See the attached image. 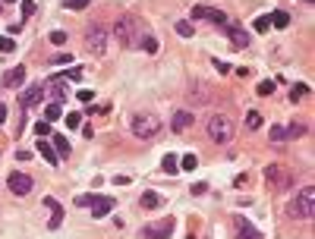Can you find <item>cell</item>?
I'll return each instance as SVG.
<instances>
[{"label":"cell","instance_id":"cell-10","mask_svg":"<svg viewBox=\"0 0 315 239\" xmlns=\"http://www.w3.org/2000/svg\"><path fill=\"white\" fill-rule=\"evenodd\" d=\"M192 19H208L215 22V26H224L227 16L221 13V10H212V7H192Z\"/></svg>","mask_w":315,"mask_h":239},{"label":"cell","instance_id":"cell-7","mask_svg":"<svg viewBox=\"0 0 315 239\" xmlns=\"http://www.w3.org/2000/svg\"><path fill=\"white\" fill-rule=\"evenodd\" d=\"M85 44H88L91 54H104V51H108V29H104V26H91L85 32Z\"/></svg>","mask_w":315,"mask_h":239},{"label":"cell","instance_id":"cell-37","mask_svg":"<svg viewBox=\"0 0 315 239\" xmlns=\"http://www.w3.org/2000/svg\"><path fill=\"white\" fill-rule=\"evenodd\" d=\"M63 79H69V82H79V79H82V69H66V73H63Z\"/></svg>","mask_w":315,"mask_h":239},{"label":"cell","instance_id":"cell-23","mask_svg":"<svg viewBox=\"0 0 315 239\" xmlns=\"http://www.w3.org/2000/svg\"><path fill=\"white\" fill-rule=\"evenodd\" d=\"M268 139H271L274 145H281V142H287V126H271V133H268Z\"/></svg>","mask_w":315,"mask_h":239},{"label":"cell","instance_id":"cell-6","mask_svg":"<svg viewBox=\"0 0 315 239\" xmlns=\"http://www.w3.org/2000/svg\"><path fill=\"white\" fill-rule=\"evenodd\" d=\"M265 183L271 189H287L290 183H293V173H290L287 167H281V164H271V167H265Z\"/></svg>","mask_w":315,"mask_h":239},{"label":"cell","instance_id":"cell-30","mask_svg":"<svg viewBox=\"0 0 315 239\" xmlns=\"http://www.w3.org/2000/svg\"><path fill=\"white\" fill-rule=\"evenodd\" d=\"M177 35H183V38H189V35H192V22L180 19V22H177Z\"/></svg>","mask_w":315,"mask_h":239},{"label":"cell","instance_id":"cell-40","mask_svg":"<svg viewBox=\"0 0 315 239\" xmlns=\"http://www.w3.org/2000/svg\"><path fill=\"white\" fill-rule=\"evenodd\" d=\"M76 98H79V101H85V104H88L91 98H95V91H88V88H82V91H79V94H76Z\"/></svg>","mask_w":315,"mask_h":239},{"label":"cell","instance_id":"cell-8","mask_svg":"<svg viewBox=\"0 0 315 239\" xmlns=\"http://www.w3.org/2000/svg\"><path fill=\"white\" fill-rule=\"evenodd\" d=\"M227 32V38H230V44L237 47V51H243V47H249L252 44V38H249V32L243 29V26H237V22H224V26H221Z\"/></svg>","mask_w":315,"mask_h":239},{"label":"cell","instance_id":"cell-1","mask_svg":"<svg viewBox=\"0 0 315 239\" xmlns=\"http://www.w3.org/2000/svg\"><path fill=\"white\" fill-rule=\"evenodd\" d=\"M117 38H120V44L126 47H142L145 41V26H142V19L139 16H123V19H117Z\"/></svg>","mask_w":315,"mask_h":239},{"label":"cell","instance_id":"cell-43","mask_svg":"<svg viewBox=\"0 0 315 239\" xmlns=\"http://www.w3.org/2000/svg\"><path fill=\"white\" fill-rule=\"evenodd\" d=\"M215 69H221V73H230V66L224 63V60H215Z\"/></svg>","mask_w":315,"mask_h":239},{"label":"cell","instance_id":"cell-9","mask_svg":"<svg viewBox=\"0 0 315 239\" xmlns=\"http://www.w3.org/2000/svg\"><path fill=\"white\" fill-rule=\"evenodd\" d=\"M7 186H10V192L13 195H29L32 192V176H26V173H10V179H7Z\"/></svg>","mask_w":315,"mask_h":239},{"label":"cell","instance_id":"cell-24","mask_svg":"<svg viewBox=\"0 0 315 239\" xmlns=\"http://www.w3.org/2000/svg\"><path fill=\"white\" fill-rule=\"evenodd\" d=\"M60 113H63V107L60 104H48V107H44V116H48V123H51V120H60Z\"/></svg>","mask_w":315,"mask_h":239},{"label":"cell","instance_id":"cell-44","mask_svg":"<svg viewBox=\"0 0 315 239\" xmlns=\"http://www.w3.org/2000/svg\"><path fill=\"white\" fill-rule=\"evenodd\" d=\"M91 198H95V195H79V198H76V205H91Z\"/></svg>","mask_w":315,"mask_h":239},{"label":"cell","instance_id":"cell-42","mask_svg":"<svg viewBox=\"0 0 315 239\" xmlns=\"http://www.w3.org/2000/svg\"><path fill=\"white\" fill-rule=\"evenodd\" d=\"M69 60H73V57H69V54H57V57L51 60V63H69Z\"/></svg>","mask_w":315,"mask_h":239},{"label":"cell","instance_id":"cell-46","mask_svg":"<svg viewBox=\"0 0 315 239\" xmlns=\"http://www.w3.org/2000/svg\"><path fill=\"white\" fill-rule=\"evenodd\" d=\"M0 4H13V0H0Z\"/></svg>","mask_w":315,"mask_h":239},{"label":"cell","instance_id":"cell-26","mask_svg":"<svg viewBox=\"0 0 315 239\" xmlns=\"http://www.w3.org/2000/svg\"><path fill=\"white\" fill-rule=\"evenodd\" d=\"M246 126H249V129H259V126H262V113H259V110H249V113H246Z\"/></svg>","mask_w":315,"mask_h":239},{"label":"cell","instance_id":"cell-45","mask_svg":"<svg viewBox=\"0 0 315 239\" xmlns=\"http://www.w3.org/2000/svg\"><path fill=\"white\" fill-rule=\"evenodd\" d=\"M4 120H7V107L0 104V123H4Z\"/></svg>","mask_w":315,"mask_h":239},{"label":"cell","instance_id":"cell-27","mask_svg":"<svg viewBox=\"0 0 315 239\" xmlns=\"http://www.w3.org/2000/svg\"><path fill=\"white\" fill-rule=\"evenodd\" d=\"M195 164H199V158H195V154H183V158H180V167H183V170H195Z\"/></svg>","mask_w":315,"mask_h":239},{"label":"cell","instance_id":"cell-11","mask_svg":"<svg viewBox=\"0 0 315 239\" xmlns=\"http://www.w3.org/2000/svg\"><path fill=\"white\" fill-rule=\"evenodd\" d=\"M114 205H117V201H114L111 195H101V198L95 195V198H91V205H88V208H91V214H95V220H101L104 214H111V211H114Z\"/></svg>","mask_w":315,"mask_h":239},{"label":"cell","instance_id":"cell-14","mask_svg":"<svg viewBox=\"0 0 315 239\" xmlns=\"http://www.w3.org/2000/svg\"><path fill=\"white\" fill-rule=\"evenodd\" d=\"M233 223H237V239H262V233L255 230V226H252L246 217H237Z\"/></svg>","mask_w":315,"mask_h":239},{"label":"cell","instance_id":"cell-28","mask_svg":"<svg viewBox=\"0 0 315 239\" xmlns=\"http://www.w3.org/2000/svg\"><path fill=\"white\" fill-rule=\"evenodd\" d=\"M63 120H66V126H69V129H79V126H82V113H66Z\"/></svg>","mask_w":315,"mask_h":239},{"label":"cell","instance_id":"cell-21","mask_svg":"<svg viewBox=\"0 0 315 239\" xmlns=\"http://www.w3.org/2000/svg\"><path fill=\"white\" fill-rule=\"evenodd\" d=\"M164 205V195H158V192H145L142 195V208H161Z\"/></svg>","mask_w":315,"mask_h":239},{"label":"cell","instance_id":"cell-38","mask_svg":"<svg viewBox=\"0 0 315 239\" xmlns=\"http://www.w3.org/2000/svg\"><path fill=\"white\" fill-rule=\"evenodd\" d=\"M51 44H66V35L63 32H51Z\"/></svg>","mask_w":315,"mask_h":239},{"label":"cell","instance_id":"cell-15","mask_svg":"<svg viewBox=\"0 0 315 239\" xmlns=\"http://www.w3.org/2000/svg\"><path fill=\"white\" fill-rule=\"evenodd\" d=\"M44 205L51 208V220H48V226H51V230H60V223H63V208L57 205L54 198H44Z\"/></svg>","mask_w":315,"mask_h":239},{"label":"cell","instance_id":"cell-4","mask_svg":"<svg viewBox=\"0 0 315 239\" xmlns=\"http://www.w3.org/2000/svg\"><path fill=\"white\" fill-rule=\"evenodd\" d=\"M161 133V120L151 113H136L133 116V136L136 139H155Z\"/></svg>","mask_w":315,"mask_h":239},{"label":"cell","instance_id":"cell-39","mask_svg":"<svg viewBox=\"0 0 315 239\" xmlns=\"http://www.w3.org/2000/svg\"><path fill=\"white\" fill-rule=\"evenodd\" d=\"M35 13V4L32 0H22V16H32Z\"/></svg>","mask_w":315,"mask_h":239},{"label":"cell","instance_id":"cell-17","mask_svg":"<svg viewBox=\"0 0 315 239\" xmlns=\"http://www.w3.org/2000/svg\"><path fill=\"white\" fill-rule=\"evenodd\" d=\"M38 154H41V158L44 161H48V164H60V158H57V151H54V145H51V142H38Z\"/></svg>","mask_w":315,"mask_h":239},{"label":"cell","instance_id":"cell-12","mask_svg":"<svg viewBox=\"0 0 315 239\" xmlns=\"http://www.w3.org/2000/svg\"><path fill=\"white\" fill-rule=\"evenodd\" d=\"M44 98V82H35V85L26 88V94H22V107H35V104H41Z\"/></svg>","mask_w":315,"mask_h":239},{"label":"cell","instance_id":"cell-3","mask_svg":"<svg viewBox=\"0 0 315 239\" xmlns=\"http://www.w3.org/2000/svg\"><path fill=\"white\" fill-rule=\"evenodd\" d=\"M208 139L218 142V145H227V142L233 139L230 116H224V113H212V116H208Z\"/></svg>","mask_w":315,"mask_h":239},{"label":"cell","instance_id":"cell-29","mask_svg":"<svg viewBox=\"0 0 315 239\" xmlns=\"http://www.w3.org/2000/svg\"><path fill=\"white\" fill-rule=\"evenodd\" d=\"M268 29H271V19H268V16H259V19H255V32H259V35H265Z\"/></svg>","mask_w":315,"mask_h":239},{"label":"cell","instance_id":"cell-41","mask_svg":"<svg viewBox=\"0 0 315 239\" xmlns=\"http://www.w3.org/2000/svg\"><path fill=\"white\" fill-rule=\"evenodd\" d=\"M202 192H208V183H195L192 186V195H202Z\"/></svg>","mask_w":315,"mask_h":239},{"label":"cell","instance_id":"cell-33","mask_svg":"<svg viewBox=\"0 0 315 239\" xmlns=\"http://www.w3.org/2000/svg\"><path fill=\"white\" fill-rule=\"evenodd\" d=\"M13 38H10V35H4V38H0V54H10V51H13Z\"/></svg>","mask_w":315,"mask_h":239},{"label":"cell","instance_id":"cell-19","mask_svg":"<svg viewBox=\"0 0 315 239\" xmlns=\"http://www.w3.org/2000/svg\"><path fill=\"white\" fill-rule=\"evenodd\" d=\"M51 88H54V101L63 104V101H66V85H63V79H51Z\"/></svg>","mask_w":315,"mask_h":239},{"label":"cell","instance_id":"cell-31","mask_svg":"<svg viewBox=\"0 0 315 239\" xmlns=\"http://www.w3.org/2000/svg\"><path fill=\"white\" fill-rule=\"evenodd\" d=\"M302 133H306V126H302V123H293V126H287V139H299Z\"/></svg>","mask_w":315,"mask_h":239},{"label":"cell","instance_id":"cell-2","mask_svg":"<svg viewBox=\"0 0 315 239\" xmlns=\"http://www.w3.org/2000/svg\"><path fill=\"white\" fill-rule=\"evenodd\" d=\"M293 217L299 220H312V214H315V189L306 186V189H299V192L290 198V208H287Z\"/></svg>","mask_w":315,"mask_h":239},{"label":"cell","instance_id":"cell-13","mask_svg":"<svg viewBox=\"0 0 315 239\" xmlns=\"http://www.w3.org/2000/svg\"><path fill=\"white\" fill-rule=\"evenodd\" d=\"M192 113L189 110H177V113H173V120H170V129H173V133H186V129H189L192 126Z\"/></svg>","mask_w":315,"mask_h":239},{"label":"cell","instance_id":"cell-5","mask_svg":"<svg viewBox=\"0 0 315 239\" xmlns=\"http://www.w3.org/2000/svg\"><path fill=\"white\" fill-rule=\"evenodd\" d=\"M173 230H177V220L173 217H164V220H155V223H148L139 230V236L142 239H167Z\"/></svg>","mask_w":315,"mask_h":239},{"label":"cell","instance_id":"cell-32","mask_svg":"<svg viewBox=\"0 0 315 239\" xmlns=\"http://www.w3.org/2000/svg\"><path fill=\"white\" fill-rule=\"evenodd\" d=\"M259 94H262V98H268V94H274V82H271V79L259 82Z\"/></svg>","mask_w":315,"mask_h":239},{"label":"cell","instance_id":"cell-20","mask_svg":"<svg viewBox=\"0 0 315 239\" xmlns=\"http://www.w3.org/2000/svg\"><path fill=\"white\" fill-rule=\"evenodd\" d=\"M51 145H54V151H57V158H66V154H69V142H66V136H54Z\"/></svg>","mask_w":315,"mask_h":239},{"label":"cell","instance_id":"cell-48","mask_svg":"<svg viewBox=\"0 0 315 239\" xmlns=\"http://www.w3.org/2000/svg\"><path fill=\"white\" fill-rule=\"evenodd\" d=\"M0 7H4V4H0Z\"/></svg>","mask_w":315,"mask_h":239},{"label":"cell","instance_id":"cell-25","mask_svg":"<svg viewBox=\"0 0 315 239\" xmlns=\"http://www.w3.org/2000/svg\"><path fill=\"white\" fill-rule=\"evenodd\" d=\"M306 94H309V85H293V88H290V101H299V98H306Z\"/></svg>","mask_w":315,"mask_h":239},{"label":"cell","instance_id":"cell-36","mask_svg":"<svg viewBox=\"0 0 315 239\" xmlns=\"http://www.w3.org/2000/svg\"><path fill=\"white\" fill-rule=\"evenodd\" d=\"M35 133H38V136L44 139V136L51 133V123H48V120H41V123H35Z\"/></svg>","mask_w":315,"mask_h":239},{"label":"cell","instance_id":"cell-35","mask_svg":"<svg viewBox=\"0 0 315 239\" xmlns=\"http://www.w3.org/2000/svg\"><path fill=\"white\" fill-rule=\"evenodd\" d=\"M142 47H145V51H148V54H158V41H155V38H151V35H145V41H142Z\"/></svg>","mask_w":315,"mask_h":239},{"label":"cell","instance_id":"cell-18","mask_svg":"<svg viewBox=\"0 0 315 239\" xmlns=\"http://www.w3.org/2000/svg\"><path fill=\"white\" fill-rule=\"evenodd\" d=\"M268 19H271V26H274V29H287V26H290V16L284 13V10H274V13L268 16Z\"/></svg>","mask_w":315,"mask_h":239},{"label":"cell","instance_id":"cell-22","mask_svg":"<svg viewBox=\"0 0 315 239\" xmlns=\"http://www.w3.org/2000/svg\"><path fill=\"white\" fill-rule=\"evenodd\" d=\"M161 170H164V173H170V176H173V173H180V161L173 158V154H167V158L161 161Z\"/></svg>","mask_w":315,"mask_h":239},{"label":"cell","instance_id":"cell-16","mask_svg":"<svg viewBox=\"0 0 315 239\" xmlns=\"http://www.w3.org/2000/svg\"><path fill=\"white\" fill-rule=\"evenodd\" d=\"M22 82H26V66H13V69L4 76V85H10V88L22 85Z\"/></svg>","mask_w":315,"mask_h":239},{"label":"cell","instance_id":"cell-47","mask_svg":"<svg viewBox=\"0 0 315 239\" xmlns=\"http://www.w3.org/2000/svg\"><path fill=\"white\" fill-rule=\"evenodd\" d=\"M306 4H312V0H306Z\"/></svg>","mask_w":315,"mask_h":239},{"label":"cell","instance_id":"cell-34","mask_svg":"<svg viewBox=\"0 0 315 239\" xmlns=\"http://www.w3.org/2000/svg\"><path fill=\"white\" fill-rule=\"evenodd\" d=\"M63 4H66V10H85L91 0H63Z\"/></svg>","mask_w":315,"mask_h":239}]
</instances>
